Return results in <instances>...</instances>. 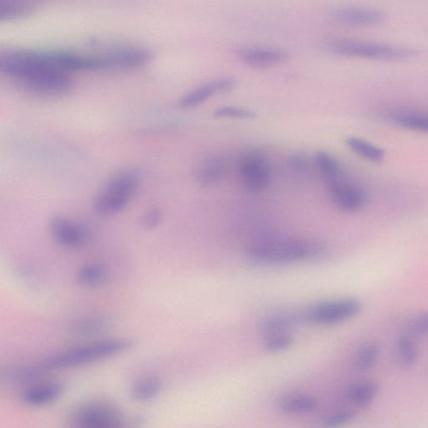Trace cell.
<instances>
[{
    "instance_id": "44dd1931",
    "label": "cell",
    "mask_w": 428,
    "mask_h": 428,
    "mask_svg": "<svg viewBox=\"0 0 428 428\" xmlns=\"http://www.w3.org/2000/svg\"><path fill=\"white\" fill-rule=\"evenodd\" d=\"M378 392V387L373 382H362L353 385L346 391L345 397L350 402L359 407H367L372 403Z\"/></svg>"
},
{
    "instance_id": "3957f363",
    "label": "cell",
    "mask_w": 428,
    "mask_h": 428,
    "mask_svg": "<svg viewBox=\"0 0 428 428\" xmlns=\"http://www.w3.org/2000/svg\"><path fill=\"white\" fill-rule=\"evenodd\" d=\"M124 339H108L74 346L42 359L38 364L48 373L71 369L115 357L131 348Z\"/></svg>"
},
{
    "instance_id": "ffe728a7",
    "label": "cell",
    "mask_w": 428,
    "mask_h": 428,
    "mask_svg": "<svg viewBox=\"0 0 428 428\" xmlns=\"http://www.w3.org/2000/svg\"><path fill=\"white\" fill-rule=\"evenodd\" d=\"M346 145L357 156L365 160L379 162L385 157V151L381 147L364 140L362 138L350 137L345 140Z\"/></svg>"
},
{
    "instance_id": "9c48e42d",
    "label": "cell",
    "mask_w": 428,
    "mask_h": 428,
    "mask_svg": "<svg viewBox=\"0 0 428 428\" xmlns=\"http://www.w3.org/2000/svg\"><path fill=\"white\" fill-rule=\"evenodd\" d=\"M331 200L345 213H357L367 203V192L362 187L350 180L346 172L326 182Z\"/></svg>"
},
{
    "instance_id": "1f68e13d",
    "label": "cell",
    "mask_w": 428,
    "mask_h": 428,
    "mask_svg": "<svg viewBox=\"0 0 428 428\" xmlns=\"http://www.w3.org/2000/svg\"><path fill=\"white\" fill-rule=\"evenodd\" d=\"M288 166L293 172L303 174L309 169V160L304 154L297 153L291 157Z\"/></svg>"
},
{
    "instance_id": "6da1fadb",
    "label": "cell",
    "mask_w": 428,
    "mask_h": 428,
    "mask_svg": "<svg viewBox=\"0 0 428 428\" xmlns=\"http://www.w3.org/2000/svg\"><path fill=\"white\" fill-rule=\"evenodd\" d=\"M0 71L31 93L63 94L73 85L70 74L78 71V56L73 51L6 50L0 54Z\"/></svg>"
},
{
    "instance_id": "4dcf8cb0",
    "label": "cell",
    "mask_w": 428,
    "mask_h": 428,
    "mask_svg": "<svg viewBox=\"0 0 428 428\" xmlns=\"http://www.w3.org/2000/svg\"><path fill=\"white\" fill-rule=\"evenodd\" d=\"M355 417L353 411H340L325 418L322 422V426L325 428H339L349 424L354 420Z\"/></svg>"
},
{
    "instance_id": "ac0fdd59",
    "label": "cell",
    "mask_w": 428,
    "mask_h": 428,
    "mask_svg": "<svg viewBox=\"0 0 428 428\" xmlns=\"http://www.w3.org/2000/svg\"><path fill=\"white\" fill-rule=\"evenodd\" d=\"M162 390L161 380L157 377L149 376L142 377L133 383L130 390V396L137 402H150L160 396Z\"/></svg>"
},
{
    "instance_id": "8fae6325",
    "label": "cell",
    "mask_w": 428,
    "mask_h": 428,
    "mask_svg": "<svg viewBox=\"0 0 428 428\" xmlns=\"http://www.w3.org/2000/svg\"><path fill=\"white\" fill-rule=\"evenodd\" d=\"M65 389V385L61 382L41 381L24 389L19 393V399L28 407H44L59 400Z\"/></svg>"
},
{
    "instance_id": "d6a6232c",
    "label": "cell",
    "mask_w": 428,
    "mask_h": 428,
    "mask_svg": "<svg viewBox=\"0 0 428 428\" xmlns=\"http://www.w3.org/2000/svg\"><path fill=\"white\" fill-rule=\"evenodd\" d=\"M411 333L416 335L428 334V311L412 319L410 323Z\"/></svg>"
},
{
    "instance_id": "7c38bea8",
    "label": "cell",
    "mask_w": 428,
    "mask_h": 428,
    "mask_svg": "<svg viewBox=\"0 0 428 428\" xmlns=\"http://www.w3.org/2000/svg\"><path fill=\"white\" fill-rule=\"evenodd\" d=\"M236 85L237 80L233 77H223V78L210 80L182 96L179 100L180 108L189 109L198 107L215 95L228 93L233 90Z\"/></svg>"
},
{
    "instance_id": "4316f807",
    "label": "cell",
    "mask_w": 428,
    "mask_h": 428,
    "mask_svg": "<svg viewBox=\"0 0 428 428\" xmlns=\"http://www.w3.org/2000/svg\"><path fill=\"white\" fill-rule=\"evenodd\" d=\"M294 343L291 333H276L264 335L263 349L271 354L281 353L290 349Z\"/></svg>"
},
{
    "instance_id": "9a60e30c",
    "label": "cell",
    "mask_w": 428,
    "mask_h": 428,
    "mask_svg": "<svg viewBox=\"0 0 428 428\" xmlns=\"http://www.w3.org/2000/svg\"><path fill=\"white\" fill-rule=\"evenodd\" d=\"M240 58L245 64L254 68H267L283 63L288 60L286 51L273 48H246L239 53Z\"/></svg>"
},
{
    "instance_id": "836d02e7",
    "label": "cell",
    "mask_w": 428,
    "mask_h": 428,
    "mask_svg": "<svg viewBox=\"0 0 428 428\" xmlns=\"http://www.w3.org/2000/svg\"><path fill=\"white\" fill-rule=\"evenodd\" d=\"M162 220V214L157 209L148 210L144 215L142 223L143 225L148 229H153L160 225Z\"/></svg>"
},
{
    "instance_id": "52a82bcc",
    "label": "cell",
    "mask_w": 428,
    "mask_h": 428,
    "mask_svg": "<svg viewBox=\"0 0 428 428\" xmlns=\"http://www.w3.org/2000/svg\"><path fill=\"white\" fill-rule=\"evenodd\" d=\"M362 309V303L358 300L346 298L312 306L301 314V321L310 324L336 325L357 316Z\"/></svg>"
},
{
    "instance_id": "5b68a950",
    "label": "cell",
    "mask_w": 428,
    "mask_h": 428,
    "mask_svg": "<svg viewBox=\"0 0 428 428\" xmlns=\"http://www.w3.org/2000/svg\"><path fill=\"white\" fill-rule=\"evenodd\" d=\"M320 46L335 55L367 60L402 61L413 54L412 51L406 47L373 41L328 40L322 42Z\"/></svg>"
},
{
    "instance_id": "484cf974",
    "label": "cell",
    "mask_w": 428,
    "mask_h": 428,
    "mask_svg": "<svg viewBox=\"0 0 428 428\" xmlns=\"http://www.w3.org/2000/svg\"><path fill=\"white\" fill-rule=\"evenodd\" d=\"M108 278L107 269L96 263L85 264L78 272L80 283L86 286L95 287L104 285Z\"/></svg>"
},
{
    "instance_id": "7a4b0ae2",
    "label": "cell",
    "mask_w": 428,
    "mask_h": 428,
    "mask_svg": "<svg viewBox=\"0 0 428 428\" xmlns=\"http://www.w3.org/2000/svg\"><path fill=\"white\" fill-rule=\"evenodd\" d=\"M325 252V244L317 240L266 238L250 245L247 257L259 266H277L317 259Z\"/></svg>"
},
{
    "instance_id": "4fadbf2b",
    "label": "cell",
    "mask_w": 428,
    "mask_h": 428,
    "mask_svg": "<svg viewBox=\"0 0 428 428\" xmlns=\"http://www.w3.org/2000/svg\"><path fill=\"white\" fill-rule=\"evenodd\" d=\"M335 21L353 26H373L384 19V14L377 9L345 7L335 9L331 14Z\"/></svg>"
},
{
    "instance_id": "83f0119b",
    "label": "cell",
    "mask_w": 428,
    "mask_h": 428,
    "mask_svg": "<svg viewBox=\"0 0 428 428\" xmlns=\"http://www.w3.org/2000/svg\"><path fill=\"white\" fill-rule=\"evenodd\" d=\"M397 354L399 362L403 367L411 368L417 362L418 350L414 341L409 336L402 335L398 340Z\"/></svg>"
},
{
    "instance_id": "277c9868",
    "label": "cell",
    "mask_w": 428,
    "mask_h": 428,
    "mask_svg": "<svg viewBox=\"0 0 428 428\" xmlns=\"http://www.w3.org/2000/svg\"><path fill=\"white\" fill-rule=\"evenodd\" d=\"M140 185V176L135 170H124L115 174L94 202L95 214L112 216L127 209Z\"/></svg>"
},
{
    "instance_id": "d4e9b609",
    "label": "cell",
    "mask_w": 428,
    "mask_h": 428,
    "mask_svg": "<svg viewBox=\"0 0 428 428\" xmlns=\"http://www.w3.org/2000/svg\"><path fill=\"white\" fill-rule=\"evenodd\" d=\"M318 401L310 396H295L283 400L281 407L283 412L290 414H304L316 409Z\"/></svg>"
},
{
    "instance_id": "7402d4cb",
    "label": "cell",
    "mask_w": 428,
    "mask_h": 428,
    "mask_svg": "<svg viewBox=\"0 0 428 428\" xmlns=\"http://www.w3.org/2000/svg\"><path fill=\"white\" fill-rule=\"evenodd\" d=\"M36 9L33 2L0 0V21H16L27 17L35 12Z\"/></svg>"
},
{
    "instance_id": "f1b7e54d",
    "label": "cell",
    "mask_w": 428,
    "mask_h": 428,
    "mask_svg": "<svg viewBox=\"0 0 428 428\" xmlns=\"http://www.w3.org/2000/svg\"><path fill=\"white\" fill-rule=\"evenodd\" d=\"M379 355L378 345L368 343L359 350L355 358V367L360 372H367L376 364Z\"/></svg>"
},
{
    "instance_id": "8992f818",
    "label": "cell",
    "mask_w": 428,
    "mask_h": 428,
    "mask_svg": "<svg viewBox=\"0 0 428 428\" xmlns=\"http://www.w3.org/2000/svg\"><path fill=\"white\" fill-rule=\"evenodd\" d=\"M123 414L119 407L107 402L83 404L72 413L70 428H121Z\"/></svg>"
},
{
    "instance_id": "30bf717a",
    "label": "cell",
    "mask_w": 428,
    "mask_h": 428,
    "mask_svg": "<svg viewBox=\"0 0 428 428\" xmlns=\"http://www.w3.org/2000/svg\"><path fill=\"white\" fill-rule=\"evenodd\" d=\"M51 232L58 244L71 249L84 247L90 239L89 231L85 226L76 221L63 217L52 219Z\"/></svg>"
},
{
    "instance_id": "d6986e66",
    "label": "cell",
    "mask_w": 428,
    "mask_h": 428,
    "mask_svg": "<svg viewBox=\"0 0 428 428\" xmlns=\"http://www.w3.org/2000/svg\"><path fill=\"white\" fill-rule=\"evenodd\" d=\"M315 163L325 182L333 180L346 172L343 163L329 152L324 151L317 152L315 156Z\"/></svg>"
},
{
    "instance_id": "2e32d148",
    "label": "cell",
    "mask_w": 428,
    "mask_h": 428,
    "mask_svg": "<svg viewBox=\"0 0 428 428\" xmlns=\"http://www.w3.org/2000/svg\"><path fill=\"white\" fill-rule=\"evenodd\" d=\"M387 120L399 127L428 133V113L396 110L387 115Z\"/></svg>"
},
{
    "instance_id": "e0dca14e",
    "label": "cell",
    "mask_w": 428,
    "mask_h": 428,
    "mask_svg": "<svg viewBox=\"0 0 428 428\" xmlns=\"http://www.w3.org/2000/svg\"><path fill=\"white\" fill-rule=\"evenodd\" d=\"M48 372L43 369L40 364L19 365L8 368L1 372V381L7 383H27L38 382L44 378Z\"/></svg>"
},
{
    "instance_id": "ba28073f",
    "label": "cell",
    "mask_w": 428,
    "mask_h": 428,
    "mask_svg": "<svg viewBox=\"0 0 428 428\" xmlns=\"http://www.w3.org/2000/svg\"><path fill=\"white\" fill-rule=\"evenodd\" d=\"M239 170L244 189L251 194H259L271 184V165L261 152L250 151L245 153L239 162Z\"/></svg>"
},
{
    "instance_id": "f546056e",
    "label": "cell",
    "mask_w": 428,
    "mask_h": 428,
    "mask_svg": "<svg viewBox=\"0 0 428 428\" xmlns=\"http://www.w3.org/2000/svg\"><path fill=\"white\" fill-rule=\"evenodd\" d=\"M213 115L215 118H233V119H253L256 118V113L253 110L234 105H225L214 110Z\"/></svg>"
},
{
    "instance_id": "cb8c5ba5",
    "label": "cell",
    "mask_w": 428,
    "mask_h": 428,
    "mask_svg": "<svg viewBox=\"0 0 428 428\" xmlns=\"http://www.w3.org/2000/svg\"><path fill=\"white\" fill-rule=\"evenodd\" d=\"M301 321V315H278L264 320L261 325L263 335L276 333H291V330Z\"/></svg>"
},
{
    "instance_id": "603a6c76",
    "label": "cell",
    "mask_w": 428,
    "mask_h": 428,
    "mask_svg": "<svg viewBox=\"0 0 428 428\" xmlns=\"http://www.w3.org/2000/svg\"><path fill=\"white\" fill-rule=\"evenodd\" d=\"M107 326V321L100 315H86L80 317L71 322L70 333L76 335H93L100 333Z\"/></svg>"
},
{
    "instance_id": "5bb4252c",
    "label": "cell",
    "mask_w": 428,
    "mask_h": 428,
    "mask_svg": "<svg viewBox=\"0 0 428 428\" xmlns=\"http://www.w3.org/2000/svg\"><path fill=\"white\" fill-rule=\"evenodd\" d=\"M230 168L229 158L223 154L209 156L201 163L197 171V181L204 187L219 184L227 176Z\"/></svg>"
}]
</instances>
